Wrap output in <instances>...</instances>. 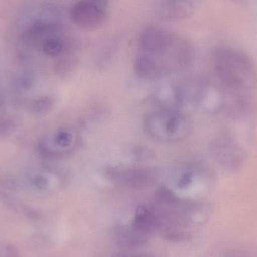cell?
Returning a JSON list of instances; mask_svg holds the SVG:
<instances>
[{"label":"cell","mask_w":257,"mask_h":257,"mask_svg":"<svg viewBox=\"0 0 257 257\" xmlns=\"http://www.w3.org/2000/svg\"><path fill=\"white\" fill-rule=\"evenodd\" d=\"M213 66L223 91L235 100L237 107L249 105V93L256 84L254 65L245 54L228 47L215 48Z\"/></svg>","instance_id":"cell-1"},{"label":"cell","mask_w":257,"mask_h":257,"mask_svg":"<svg viewBox=\"0 0 257 257\" xmlns=\"http://www.w3.org/2000/svg\"><path fill=\"white\" fill-rule=\"evenodd\" d=\"M144 127L148 136L160 142H178L187 138L192 130L187 115L174 109L160 110L145 118Z\"/></svg>","instance_id":"cell-2"},{"label":"cell","mask_w":257,"mask_h":257,"mask_svg":"<svg viewBox=\"0 0 257 257\" xmlns=\"http://www.w3.org/2000/svg\"><path fill=\"white\" fill-rule=\"evenodd\" d=\"M107 175L119 185L137 188L152 185L158 178L157 171L147 167L110 168Z\"/></svg>","instance_id":"cell-3"},{"label":"cell","mask_w":257,"mask_h":257,"mask_svg":"<svg viewBox=\"0 0 257 257\" xmlns=\"http://www.w3.org/2000/svg\"><path fill=\"white\" fill-rule=\"evenodd\" d=\"M212 151L216 160L226 170H238L244 162L242 148L230 136L217 138L213 142Z\"/></svg>","instance_id":"cell-4"},{"label":"cell","mask_w":257,"mask_h":257,"mask_svg":"<svg viewBox=\"0 0 257 257\" xmlns=\"http://www.w3.org/2000/svg\"><path fill=\"white\" fill-rule=\"evenodd\" d=\"M71 18L76 25L84 30H96L105 21L107 10L93 0H80L71 9Z\"/></svg>","instance_id":"cell-5"},{"label":"cell","mask_w":257,"mask_h":257,"mask_svg":"<svg viewBox=\"0 0 257 257\" xmlns=\"http://www.w3.org/2000/svg\"><path fill=\"white\" fill-rule=\"evenodd\" d=\"M160 12L163 18L170 21L186 19L193 15L194 6L191 0H166Z\"/></svg>","instance_id":"cell-6"},{"label":"cell","mask_w":257,"mask_h":257,"mask_svg":"<svg viewBox=\"0 0 257 257\" xmlns=\"http://www.w3.org/2000/svg\"><path fill=\"white\" fill-rule=\"evenodd\" d=\"M42 49L45 54L51 57H58L65 49L64 42L57 36L46 39L42 43Z\"/></svg>","instance_id":"cell-7"},{"label":"cell","mask_w":257,"mask_h":257,"mask_svg":"<svg viewBox=\"0 0 257 257\" xmlns=\"http://www.w3.org/2000/svg\"><path fill=\"white\" fill-rule=\"evenodd\" d=\"M6 257H19L20 252L18 249L12 244H5Z\"/></svg>","instance_id":"cell-8"},{"label":"cell","mask_w":257,"mask_h":257,"mask_svg":"<svg viewBox=\"0 0 257 257\" xmlns=\"http://www.w3.org/2000/svg\"><path fill=\"white\" fill-rule=\"evenodd\" d=\"M96 4L98 6H100L102 9L107 10L108 9V3H109V0H93Z\"/></svg>","instance_id":"cell-9"},{"label":"cell","mask_w":257,"mask_h":257,"mask_svg":"<svg viewBox=\"0 0 257 257\" xmlns=\"http://www.w3.org/2000/svg\"><path fill=\"white\" fill-rule=\"evenodd\" d=\"M0 257H6L5 244H2V243H0Z\"/></svg>","instance_id":"cell-10"}]
</instances>
